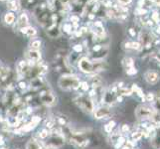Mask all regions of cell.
<instances>
[{
    "instance_id": "3",
    "label": "cell",
    "mask_w": 160,
    "mask_h": 149,
    "mask_svg": "<svg viewBox=\"0 0 160 149\" xmlns=\"http://www.w3.org/2000/svg\"><path fill=\"white\" fill-rule=\"evenodd\" d=\"M74 101L77 106L87 112H92L95 110V104H93L92 99L89 96L80 95L78 97H76Z\"/></svg>"
},
{
    "instance_id": "43",
    "label": "cell",
    "mask_w": 160,
    "mask_h": 149,
    "mask_svg": "<svg viewBox=\"0 0 160 149\" xmlns=\"http://www.w3.org/2000/svg\"><path fill=\"white\" fill-rule=\"evenodd\" d=\"M129 33L131 36H135V32L133 31V29H129Z\"/></svg>"
},
{
    "instance_id": "41",
    "label": "cell",
    "mask_w": 160,
    "mask_h": 149,
    "mask_svg": "<svg viewBox=\"0 0 160 149\" xmlns=\"http://www.w3.org/2000/svg\"><path fill=\"white\" fill-rule=\"evenodd\" d=\"M159 108H160V96L156 99V109H159Z\"/></svg>"
},
{
    "instance_id": "40",
    "label": "cell",
    "mask_w": 160,
    "mask_h": 149,
    "mask_svg": "<svg viewBox=\"0 0 160 149\" xmlns=\"http://www.w3.org/2000/svg\"><path fill=\"white\" fill-rule=\"evenodd\" d=\"M118 2L121 4V5H128L131 2V0H118Z\"/></svg>"
},
{
    "instance_id": "24",
    "label": "cell",
    "mask_w": 160,
    "mask_h": 149,
    "mask_svg": "<svg viewBox=\"0 0 160 149\" xmlns=\"http://www.w3.org/2000/svg\"><path fill=\"white\" fill-rule=\"evenodd\" d=\"M8 7L11 10H17L19 8V3H18L17 0H9Z\"/></svg>"
},
{
    "instance_id": "38",
    "label": "cell",
    "mask_w": 160,
    "mask_h": 149,
    "mask_svg": "<svg viewBox=\"0 0 160 149\" xmlns=\"http://www.w3.org/2000/svg\"><path fill=\"white\" fill-rule=\"evenodd\" d=\"M136 13H137V15H143L146 13V10H144L143 8H138L136 10Z\"/></svg>"
},
{
    "instance_id": "44",
    "label": "cell",
    "mask_w": 160,
    "mask_h": 149,
    "mask_svg": "<svg viewBox=\"0 0 160 149\" xmlns=\"http://www.w3.org/2000/svg\"><path fill=\"white\" fill-rule=\"evenodd\" d=\"M156 32H157V33H159V34H160V25H158V27L156 28Z\"/></svg>"
},
{
    "instance_id": "23",
    "label": "cell",
    "mask_w": 160,
    "mask_h": 149,
    "mask_svg": "<svg viewBox=\"0 0 160 149\" xmlns=\"http://www.w3.org/2000/svg\"><path fill=\"white\" fill-rule=\"evenodd\" d=\"M125 141H126V139L124 138L123 136H119V138L115 141V144H114V147L117 148V149H119V148H121L122 147V145L125 143Z\"/></svg>"
},
{
    "instance_id": "39",
    "label": "cell",
    "mask_w": 160,
    "mask_h": 149,
    "mask_svg": "<svg viewBox=\"0 0 160 149\" xmlns=\"http://www.w3.org/2000/svg\"><path fill=\"white\" fill-rule=\"evenodd\" d=\"M19 87H20V89H22V90H25L26 87H27V84H26L25 82L22 81V82H19Z\"/></svg>"
},
{
    "instance_id": "37",
    "label": "cell",
    "mask_w": 160,
    "mask_h": 149,
    "mask_svg": "<svg viewBox=\"0 0 160 149\" xmlns=\"http://www.w3.org/2000/svg\"><path fill=\"white\" fill-rule=\"evenodd\" d=\"M79 20H80V19H79V17H78V16H76V15H73V16H72V17H71V21L73 22V23H75V24L78 23Z\"/></svg>"
},
{
    "instance_id": "14",
    "label": "cell",
    "mask_w": 160,
    "mask_h": 149,
    "mask_svg": "<svg viewBox=\"0 0 160 149\" xmlns=\"http://www.w3.org/2000/svg\"><path fill=\"white\" fill-rule=\"evenodd\" d=\"M26 149H45L44 145L40 141H38L34 138H31L26 144Z\"/></svg>"
},
{
    "instance_id": "17",
    "label": "cell",
    "mask_w": 160,
    "mask_h": 149,
    "mask_svg": "<svg viewBox=\"0 0 160 149\" xmlns=\"http://www.w3.org/2000/svg\"><path fill=\"white\" fill-rule=\"evenodd\" d=\"M56 123H57L56 119L53 118V117L48 118V119L45 121V125H46V127H47L48 129H50V130H54L55 128H56Z\"/></svg>"
},
{
    "instance_id": "8",
    "label": "cell",
    "mask_w": 160,
    "mask_h": 149,
    "mask_svg": "<svg viewBox=\"0 0 160 149\" xmlns=\"http://www.w3.org/2000/svg\"><path fill=\"white\" fill-rule=\"evenodd\" d=\"M139 40H140V46L141 48L143 47L144 49H149L152 44H153V40H154V37L153 35L149 31L147 30H143L140 33V36H139Z\"/></svg>"
},
{
    "instance_id": "26",
    "label": "cell",
    "mask_w": 160,
    "mask_h": 149,
    "mask_svg": "<svg viewBox=\"0 0 160 149\" xmlns=\"http://www.w3.org/2000/svg\"><path fill=\"white\" fill-rule=\"evenodd\" d=\"M143 136V133H142V131L141 130H136L134 131L133 133H132L131 137H132V139H133V141H137V140H139L141 139V137Z\"/></svg>"
},
{
    "instance_id": "4",
    "label": "cell",
    "mask_w": 160,
    "mask_h": 149,
    "mask_svg": "<svg viewBox=\"0 0 160 149\" xmlns=\"http://www.w3.org/2000/svg\"><path fill=\"white\" fill-rule=\"evenodd\" d=\"M38 92H39L40 102L46 104V106H53V104L56 102V97L53 95L52 91L49 89V87L45 86Z\"/></svg>"
},
{
    "instance_id": "12",
    "label": "cell",
    "mask_w": 160,
    "mask_h": 149,
    "mask_svg": "<svg viewBox=\"0 0 160 149\" xmlns=\"http://www.w3.org/2000/svg\"><path fill=\"white\" fill-rule=\"evenodd\" d=\"M26 58L29 62L32 63H39L41 60V54L38 50H29L28 52L26 53Z\"/></svg>"
},
{
    "instance_id": "6",
    "label": "cell",
    "mask_w": 160,
    "mask_h": 149,
    "mask_svg": "<svg viewBox=\"0 0 160 149\" xmlns=\"http://www.w3.org/2000/svg\"><path fill=\"white\" fill-rule=\"evenodd\" d=\"M156 110L151 107H147V106H138L135 109V117L137 119L139 120H146V119H151V117L154 115Z\"/></svg>"
},
{
    "instance_id": "30",
    "label": "cell",
    "mask_w": 160,
    "mask_h": 149,
    "mask_svg": "<svg viewBox=\"0 0 160 149\" xmlns=\"http://www.w3.org/2000/svg\"><path fill=\"white\" fill-rule=\"evenodd\" d=\"M154 99H155V96H154V93H147V95L145 96V101L147 102H154Z\"/></svg>"
},
{
    "instance_id": "29",
    "label": "cell",
    "mask_w": 160,
    "mask_h": 149,
    "mask_svg": "<svg viewBox=\"0 0 160 149\" xmlns=\"http://www.w3.org/2000/svg\"><path fill=\"white\" fill-rule=\"evenodd\" d=\"M41 47V41L40 40H34L31 43V48L33 50H38Z\"/></svg>"
},
{
    "instance_id": "28",
    "label": "cell",
    "mask_w": 160,
    "mask_h": 149,
    "mask_svg": "<svg viewBox=\"0 0 160 149\" xmlns=\"http://www.w3.org/2000/svg\"><path fill=\"white\" fill-rule=\"evenodd\" d=\"M49 135H50V131L47 129H43L39 132V137L41 139H47Z\"/></svg>"
},
{
    "instance_id": "47",
    "label": "cell",
    "mask_w": 160,
    "mask_h": 149,
    "mask_svg": "<svg viewBox=\"0 0 160 149\" xmlns=\"http://www.w3.org/2000/svg\"><path fill=\"white\" fill-rule=\"evenodd\" d=\"M1 149H7V148H1Z\"/></svg>"
},
{
    "instance_id": "35",
    "label": "cell",
    "mask_w": 160,
    "mask_h": 149,
    "mask_svg": "<svg viewBox=\"0 0 160 149\" xmlns=\"http://www.w3.org/2000/svg\"><path fill=\"white\" fill-rule=\"evenodd\" d=\"M74 51L77 53H81L82 51V45H75L74 46Z\"/></svg>"
},
{
    "instance_id": "45",
    "label": "cell",
    "mask_w": 160,
    "mask_h": 149,
    "mask_svg": "<svg viewBox=\"0 0 160 149\" xmlns=\"http://www.w3.org/2000/svg\"><path fill=\"white\" fill-rule=\"evenodd\" d=\"M149 1H152V2H155L156 0H149Z\"/></svg>"
},
{
    "instance_id": "18",
    "label": "cell",
    "mask_w": 160,
    "mask_h": 149,
    "mask_svg": "<svg viewBox=\"0 0 160 149\" xmlns=\"http://www.w3.org/2000/svg\"><path fill=\"white\" fill-rule=\"evenodd\" d=\"M91 82H92V85L93 87H101L102 85V78L98 75H95L92 76L91 78Z\"/></svg>"
},
{
    "instance_id": "21",
    "label": "cell",
    "mask_w": 160,
    "mask_h": 149,
    "mask_svg": "<svg viewBox=\"0 0 160 149\" xmlns=\"http://www.w3.org/2000/svg\"><path fill=\"white\" fill-rule=\"evenodd\" d=\"M126 49H132V50H140L141 46L138 42H128L125 43Z\"/></svg>"
},
{
    "instance_id": "31",
    "label": "cell",
    "mask_w": 160,
    "mask_h": 149,
    "mask_svg": "<svg viewBox=\"0 0 160 149\" xmlns=\"http://www.w3.org/2000/svg\"><path fill=\"white\" fill-rule=\"evenodd\" d=\"M80 87H81V89H82V91H84V92H87L88 90H89L90 86H89V84H88V82H81Z\"/></svg>"
},
{
    "instance_id": "9",
    "label": "cell",
    "mask_w": 160,
    "mask_h": 149,
    "mask_svg": "<svg viewBox=\"0 0 160 149\" xmlns=\"http://www.w3.org/2000/svg\"><path fill=\"white\" fill-rule=\"evenodd\" d=\"M79 68L82 72H84V73H86V74L95 73V66H93V62L90 61L88 58H82L79 61Z\"/></svg>"
},
{
    "instance_id": "5",
    "label": "cell",
    "mask_w": 160,
    "mask_h": 149,
    "mask_svg": "<svg viewBox=\"0 0 160 149\" xmlns=\"http://www.w3.org/2000/svg\"><path fill=\"white\" fill-rule=\"evenodd\" d=\"M48 72V67L45 63H40L38 65H33L30 67L28 73L26 74V77L29 79H36L38 77H41L43 75H45Z\"/></svg>"
},
{
    "instance_id": "15",
    "label": "cell",
    "mask_w": 160,
    "mask_h": 149,
    "mask_svg": "<svg viewBox=\"0 0 160 149\" xmlns=\"http://www.w3.org/2000/svg\"><path fill=\"white\" fill-rule=\"evenodd\" d=\"M28 22H29V19H28V16H27L25 13H22L19 18H18V21H17V26L19 27L20 29L24 28V27H27L28 26Z\"/></svg>"
},
{
    "instance_id": "16",
    "label": "cell",
    "mask_w": 160,
    "mask_h": 149,
    "mask_svg": "<svg viewBox=\"0 0 160 149\" xmlns=\"http://www.w3.org/2000/svg\"><path fill=\"white\" fill-rule=\"evenodd\" d=\"M20 31L23 33V34L29 36V37H32V36L36 35V30H35V28H33V27L27 26V27H24V28L20 29Z\"/></svg>"
},
{
    "instance_id": "42",
    "label": "cell",
    "mask_w": 160,
    "mask_h": 149,
    "mask_svg": "<svg viewBox=\"0 0 160 149\" xmlns=\"http://www.w3.org/2000/svg\"><path fill=\"white\" fill-rule=\"evenodd\" d=\"M143 4H144V0H139V2H138V6H139V8H142Z\"/></svg>"
},
{
    "instance_id": "22",
    "label": "cell",
    "mask_w": 160,
    "mask_h": 149,
    "mask_svg": "<svg viewBox=\"0 0 160 149\" xmlns=\"http://www.w3.org/2000/svg\"><path fill=\"white\" fill-rule=\"evenodd\" d=\"M131 91H132V92H135V93H137L143 101H145V96L143 95V92H142V90L140 89V87H138L136 85H132V87H131Z\"/></svg>"
},
{
    "instance_id": "32",
    "label": "cell",
    "mask_w": 160,
    "mask_h": 149,
    "mask_svg": "<svg viewBox=\"0 0 160 149\" xmlns=\"http://www.w3.org/2000/svg\"><path fill=\"white\" fill-rule=\"evenodd\" d=\"M128 131H129V126L128 124H123L122 126H121L120 132H122V133H128Z\"/></svg>"
},
{
    "instance_id": "34",
    "label": "cell",
    "mask_w": 160,
    "mask_h": 149,
    "mask_svg": "<svg viewBox=\"0 0 160 149\" xmlns=\"http://www.w3.org/2000/svg\"><path fill=\"white\" fill-rule=\"evenodd\" d=\"M151 19H152V21H154V22H159V14L157 13V12H154L153 13V15H152V17H151Z\"/></svg>"
},
{
    "instance_id": "2",
    "label": "cell",
    "mask_w": 160,
    "mask_h": 149,
    "mask_svg": "<svg viewBox=\"0 0 160 149\" xmlns=\"http://www.w3.org/2000/svg\"><path fill=\"white\" fill-rule=\"evenodd\" d=\"M59 86L62 90H78L80 89L81 82L77 76L74 75H65L59 80Z\"/></svg>"
},
{
    "instance_id": "20",
    "label": "cell",
    "mask_w": 160,
    "mask_h": 149,
    "mask_svg": "<svg viewBox=\"0 0 160 149\" xmlns=\"http://www.w3.org/2000/svg\"><path fill=\"white\" fill-rule=\"evenodd\" d=\"M122 65L124 66V68L126 70H128L130 68L134 67V62H133V60H132L131 58H125L122 61Z\"/></svg>"
},
{
    "instance_id": "46",
    "label": "cell",
    "mask_w": 160,
    "mask_h": 149,
    "mask_svg": "<svg viewBox=\"0 0 160 149\" xmlns=\"http://www.w3.org/2000/svg\"><path fill=\"white\" fill-rule=\"evenodd\" d=\"M0 90H1V85H0Z\"/></svg>"
},
{
    "instance_id": "27",
    "label": "cell",
    "mask_w": 160,
    "mask_h": 149,
    "mask_svg": "<svg viewBox=\"0 0 160 149\" xmlns=\"http://www.w3.org/2000/svg\"><path fill=\"white\" fill-rule=\"evenodd\" d=\"M57 122H58V124L61 125V126H67V124H68V122H69V120H68V118L66 117H58V119H57Z\"/></svg>"
},
{
    "instance_id": "10",
    "label": "cell",
    "mask_w": 160,
    "mask_h": 149,
    "mask_svg": "<svg viewBox=\"0 0 160 149\" xmlns=\"http://www.w3.org/2000/svg\"><path fill=\"white\" fill-rule=\"evenodd\" d=\"M112 114V110L109 109L108 107H101L97 110H95L93 117L97 119H102V118H108Z\"/></svg>"
},
{
    "instance_id": "19",
    "label": "cell",
    "mask_w": 160,
    "mask_h": 149,
    "mask_svg": "<svg viewBox=\"0 0 160 149\" xmlns=\"http://www.w3.org/2000/svg\"><path fill=\"white\" fill-rule=\"evenodd\" d=\"M4 21H5V23L8 24V25L13 24L14 21H15V15L12 12L6 13V14H5V16H4Z\"/></svg>"
},
{
    "instance_id": "33",
    "label": "cell",
    "mask_w": 160,
    "mask_h": 149,
    "mask_svg": "<svg viewBox=\"0 0 160 149\" xmlns=\"http://www.w3.org/2000/svg\"><path fill=\"white\" fill-rule=\"evenodd\" d=\"M137 73V70L133 67V68H130V69H128V70H126V74L128 75H130V76H132V75H135Z\"/></svg>"
},
{
    "instance_id": "1",
    "label": "cell",
    "mask_w": 160,
    "mask_h": 149,
    "mask_svg": "<svg viewBox=\"0 0 160 149\" xmlns=\"http://www.w3.org/2000/svg\"><path fill=\"white\" fill-rule=\"evenodd\" d=\"M61 131H62V133L64 135L65 140L69 141L74 146L82 149L89 145V139L82 133H81V132H76L74 130H72L68 126H64L61 129Z\"/></svg>"
},
{
    "instance_id": "7",
    "label": "cell",
    "mask_w": 160,
    "mask_h": 149,
    "mask_svg": "<svg viewBox=\"0 0 160 149\" xmlns=\"http://www.w3.org/2000/svg\"><path fill=\"white\" fill-rule=\"evenodd\" d=\"M108 51V48L107 46L100 45V44H97V45L92 46V56L93 58V61L97 60H102L103 57L107 56Z\"/></svg>"
},
{
    "instance_id": "13",
    "label": "cell",
    "mask_w": 160,
    "mask_h": 149,
    "mask_svg": "<svg viewBox=\"0 0 160 149\" xmlns=\"http://www.w3.org/2000/svg\"><path fill=\"white\" fill-rule=\"evenodd\" d=\"M151 136V143L152 145L159 149L160 148V128L158 129H154V131L150 134Z\"/></svg>"
},
{
    "instance_id": "11",
    "label": "cell",
    "mask_w": 160,
    "mask_h": 149,
    "mask_svg": "<svg viewBox=\"0 0 160 149\" xmlns=\"http://www.w3.org/2000/svg\"><path fill=\"white\" fill-rule=\"evenodd\" d=\"M144 78H145V81L148 82V84L155 85L159 81V75H158L157 72L149 70L144 74Z\"/></svg>"
},
{
    "instance_id": "36",
    "label": "cell",
    "mask_w": 160,
    "mask_h": 149,
    "mask_svg": "<svg viewBox=\"0 0 160 149\" xmlns=\"http://www.w3.org/2000/svg\"><path fill=\"white\" fill-rule=\"evenodd\" d=\"M64 30L67 32V33H71V30H72V25L70 24H65L64 25Z\"/></svg>"
},
{
    "instance_id": "25",
    "label": "cell",
    "mask_w": 160,
    "mask_h": 149,
    "mask_svg": "<svg viewBox=\"0 0 160 149\" xmlns=\"http://www.w3.org/2000/svg\"><path fill=\"white\" fill-rule=\"evenodd\" d=\"M114 125H115V121L114 120H112V121H109V122L104 126V130H106V132H108V133H112V131L114 127Z\"/></svg>"
}]
</instances>
